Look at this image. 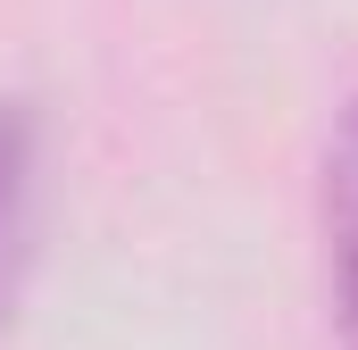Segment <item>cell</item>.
I'll return each instance as SVG.
<instances>
[{"mask_svg": "<svg viewBox=\"0 0 358 350\" xmlns=\"http://www.w3.org/2000/svg\"><path fill=\"white\" fill-rule=\"evenodd\" d=\"M325 275H334V334L342 350H358V100L342 108L334 142H325Z\"/></svg>", "mask_w": 358, "mask_h": 350, "instance_id": "cell-1", "label": "cell"}, {"mask_svg": "<svg viewBox=\"0 0 358 350\" xmlns=\"http://www.w3.org/2000/svg\"><path fill=\"white\" fill-rule=\"evenodd\" d=\"M25 209H34V117L0 108V326L25 275Z\"/></svg>", "mask_w": 358, "mask_h": 350, "instance_id": "cell-2", "label": "cell"}]
</instances>
